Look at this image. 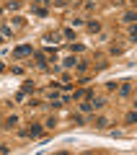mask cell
Wrapping results in <instances>:
<instances>
[{"label":"cell","instance_id":"d6986e66","mask_svg":"<svg viewBox=\"0 0 137 155\" xmlns=\"http://www.w3.org/2000/svg\"><path fill=\"white\" fill-rule=\"evenodd\" d=\"M75 67H78V72H85V70H88L85 62H75Z\"/></svg>","mask_w":137,"mask_h":155},{"label":"cell","instance_id":"9a60e30c","mask_svg":"<svg viewBox=\"0 0 137 155\" xmlns=\"http://www.w3.org/2000/svg\"><path fill=\"white\" fill-rule=\"evenodd\" d=\"M34 5H36V8H47V5H49V0H34Z\"/></svg>","mask_w":137,"mask_h":155},{"label":"cell","instance_id":"9c48e42d","mask_svg":"<svg viewBox=\"0 0 137 155\" xmlns=\"http://www.w3.org/2000/svg\"><path fill=\"white\" fill-rule=\"evenodd\" d=\"M21 93H34V83L31 80H26V83L21 85Z\"/></svg>","mask_w":137,"mask_h":155},{"label":"cell","instance_id":"4fadbf2b","mask_svg":"<svg viewBox=\"0 0 137 155\" xmlns=\"http://www.w3.org/2000/svg\"><path fill=\"white\" fill-rule=\"evenodd\" d=\"M75 62H78V60H75V57H67V60H65V62H62V65H65V67H75Z\"/></svg>","mask_w":137,"mask_h":155},{"label":"cell","instance_id":"52a82bcc","mask_svg":"<svg viewBox=\"0 0 137 155\" xmlns=\"http://www.w3.org/2000/svg\"><path fill=\"white\" fill-rule=\"evenodd\" d=\"M96 127H99V129H106V127H109V119H106V116H99V119H96Z\"/></svg>","mask_w":137,"mask_h":155},{"label":"cell","instance_id":"7402d4cb","mask_svg":"<svg viewBox=\"0 0 137 155\" xmlns=\"http://www.w3.org/2000/svg\"><path fill=\"white\" fill-rule=\"evenodd\" d=\"M0 44H3V34H0Z\"/></svg>","mask_w":137,"mask_h":155},{"label":"cell","instance_id":"6da1fadb","mask_svg":"<svg viewBox=\"0 0 137 155\" xmlns=\"http://www.w3.org/2000/svg\"><path fill=\"white\" fill-rule=\"evenodd\" d=\"M31 52H34L31 44H21V47H16V49H13V57H16V60H21V57H28Z\"/></svg>","mask_w":137,"mask_h":155},{"label":"cell","instance_id":"7c38bea8","mask_svg":"<svg viewBox=\"0 0 137 155\" xmlns=\"http://www.w3.org/2000/svg\"><path fill=\"white\" fill-rule=\"evenodd\" d=\"M124 122H127V124H135V122H137V114H135V111H129V114H127V119H124Z\"/></svg>","mask_w":137,"mask_h":155},{"label":"cell","instance_id":"8fae6325","mask_svg":"<svg viewBox=\"0 0 137 155\" xmlns=\"http://www.w3.org/2000/svg\"><path fill=\"white\" fill-rule=\"evenodd\" d=\"M16 124H18V116H16V114H13V116H8V119H5V127H16Z\"/></svg>","mask_w":137,"mask_h":155},{"label":"cell","instance_id":"5b68a950","mask_svg":"<svg viewBox=\"0 0 137 155\" xmlns=\"http://www.w3.org/2000/svg\"><path fill=\"white\" fill-rule=\"evenodd\" d=\"M80 111H83V114H91V111H93V104H91V98H85V104H80Z\"/></svg>","mask_w":137,"mask_h":155},{"label":"cell","instance_id":"44dd1931","mask_svg":"<svg viewBox=\"0 0 137 155\" xmlns=\"http://www.w3.org/2000/svg\"><path fill=\"white\" fill-rule=\"evenodd\" d=\"M3 70H5V65H3V62H0V72H3Z\"/></svg>","mask_w":137,"mask_h":155},{"label":"cell","instance_id":"3957f363","mask_svg":"<svg viewBox=\"0 0 137 155\" xmlns=\"http://www.w3.org/2000/svg\"><path fill=\"white\" fill-rule=\"evenodd\" d=\"M31 54H34V60H36V65L44 70V67H47V54H44V52H31Z\"/></svg>","mask_w":137,"mask_h":155},{"label":"cell","instance_id":"2e32d148","mask_svg":"<svg viewBox=\"0 0 137 155\" xmlns=\"http://www.w3.org/2000/svg\"><path fill=\"white\" fill-rule=\"evenodd\" d=\"M129 39H137V26L135 23H129Z\"/></svg>","mask_w":137,"mask_h":155},{"label":"cell","instance_id":"e0dca14e","mask_svg":"<svg viewBox=\"0 0 137 155\" xmlns=\"http://www.w3.org/2000/svg\"><path fill=\"white\" fill-rule=\"evenodd\" d=\"M8 8H11V11H18V8H21V3H18V0H11V3H8Z\"/></svg>","mask_w":137,"mask_h":155},{"label":"cell","instance_id":"ba28073f","mask_svg":"<svg viewBox=\"0 0 137 155\" xmlns=\"http://www.w3.org/2000/svg\"><path fill=\"white\" fill-rule=\"evenodd\" d=\"M88 31H91V34H99L101 31V23L99 21H91V23H88Z\"/></svg>","mask_w":137,"mask_h":155},{"label":"cell","instance_id":"277c9868","mask_svg":"<svg viewBox=\"0 0 137 155\" xmlns=\"http://www.w3.org/2000/svg\"><path fill=\"white\" fill-rule=\"evenodd\" d=\"M129 93H132V83H129V80H124V83L119 85V96H122V98H127Z\"/></svg>","mask_w":137,"mask_h":155},{"label":"cell","instance_id":"ac0fdd59","mask_svg":"<svg viewBox=\"0 0 137 155\" xmlns=\"http://www.w3.org/2000/svg\"><path fill=\"white\" fill-rule=\"evenodd\" d=\"M47 127H49V129L57 127V119H55V116H49V119H47Z\"/></svg>","mask_w":137,"mask_h":155},{"label":"cell","instance_id":"8992f818","mask_svg":"<svg viewBox=\"0 0 137 155\" xmlns=\"http://www.w3.org/2000/svg\"><path fill=\"white\" fill-rule=\"evenodd\" d=\"M135 18H137V13H135V11H127L122 21H124V23H135Z\"/></svg>","mask_w":137,"mask_h":155},{"label":"cell","instance_id":"5bb4252c","mask_svg":"<svg viewBox=\"0 0 137 155\" xmlns=\"http://www.w3.org/2000/svg\"><path fill=\"white\" fill-rule=\"evenodd\" d=\"M62 36H65V39H75V31H72V28H65V31H62Z\"/></svg>","mask_w":137,"mask_h":155},{"label":"cell","instance_id":"30bf717a","mask_svg":"<svg viewBox=\"0 0 137 155\" xmlns=\"http://www.w3.org/2000/svg\"><path fill=\"white\" fill-rule=\"evenodd\" d=\"M91 104H93V109H104V106H106V98H91Z\"/></svg>","mask_w":137,"mask_h":155},{"label":"cell","instance_id":"7a4b0ae2","mask_svg":"<svg viewBox=\"0 0 137 155\" xmlns=\"http://www.w3.org/2000/svg\"><path fill=\"white\" fill-rule=\"evenodd\" d=\"M42 134H44L42 124H31V127H28V137H34V140H36V137H42Z\"/></svg>","mask_w":137,"mask_h":155},{"label":"cell","instance_id":"ffe728a7","mask_svg":"<svg viewBox=\"0 0 137 155\" xmlns=\"http://www.w3.org/2000/svg\"><path fill=\"white\" fill-rule=\"evenodd\" d=\"M72 119H75V124H85V119H83V114H75Z\"/></svg>","mask_w":137,"mask_h":155}]
</instances>
